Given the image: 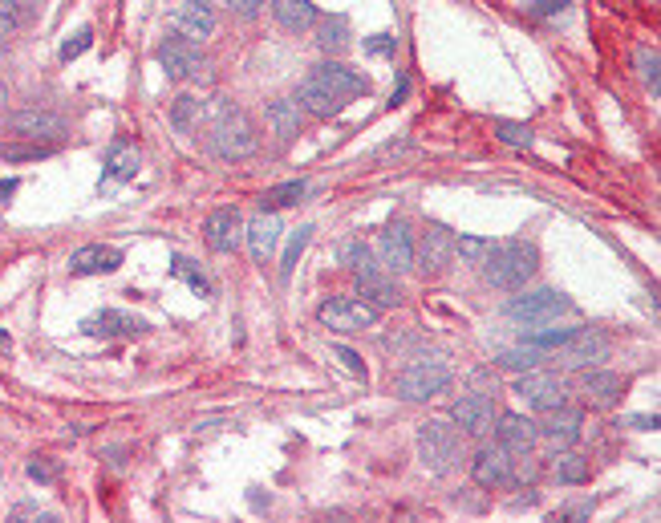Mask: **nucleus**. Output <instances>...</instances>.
Instances as JSON below:
<instances>
[{
  "label": "nucleus",
  "mask_w": 661,
  "mask_h": 523,
  "mask_svg": "<svg viewBox=\"0 0 661 523\" xmlns=\"http://www.w3.org/2000/svg\"><path fill=\"white\" fill-rule=\"evenodd\" d=\"M256 146H260L256 122L240 106H232L228 98H215V106H211V151L224 163H240V159L256 155Z\"/></svg>",
  "instance_id": "nucleus-1"
},
{
  "label": "nucleus",
  "mask_w": 661,
  "mask_h": 523,
  "mask_svg": "<svg viewBox=\"0 0 661 523\" xmlns=\"http://www.w3.org/2000/svg\"><path fill=\"white\" fill-rule=\"evenodd\" d=\"M540 268V252L532 240H503V244H491L487 260H483V276L487 284L503 288V292H520Z\"/></svg>",
  "instance_id": "nucleus-2"
},
{
  "label": "nucleus",
  "mask_w": 661,
  "mask_h": 523,
  "mask_svg": "<svg viewBox=\"0 0 661 523\" xmlns=\"http://www.w3.org/2000/svg\"><path fill=\"white\" fill-rule=\"evenodd\" d=\"M418 459H422V467L434 471V475L455 471L459 459H463V430L451 426V422H443V418L422 422V426H418Z\"/></svg>",
  "instance_id": "nucleus-3"
},
{
  "label": "nucleus",
  "mask_w": 661,
  "mask_h": 523,
  "mask_svg": "<svg viewBox=\"0 0 661 523\" xmlns=\"http://www.w3.org/2000/svg\"><path fill=\"white\" fill-rule=\"evenodd\" d=\"M564 313H572V301L556 288H536V292H524V296H511V301L503 305V317L516 321V325H548Z\"/></svg>",
  "instance_id": "nucleus-4"
},
{
  "label": "nucleus",
  "mask_w": 661,
  "mask_h": 523,
  "mask_svg": "<svg viewBox=\"0 0 661 523\" xmlns=\"http://www.w3.org/2000/svg\"><path fill=\"white\" fill-rule=\"evenodd\" d=\"M447 386H451V369L438 365V361H414L398 373V382H394L402 402H430L438 394H447Z\"/></svg>",
  "instance_id": "nucleus-5"
},
{
  "label": "nucleus",
  "mask_w": 661,
  "mask_h": 523,
  "mask_svg": "<svg viewBox=\"0 0 661 523\" xmlns=\"http://www.w3.org/2000/svg\"><path fill=\"white\" fill-rule=\"evenodd\" d=\"M317 321L333 333H361L378 325V309L365 296H333V301L317 309Z\"/></svg>",
  "instance_id": "nucleus-6"
},
{
  "label": "nucleus",
  "mask_w": 661,
  "mask_h": 523,
  "mask_svg": "<svg viewBox=\"0 0 661 523\" xmlns=\"http://www.w3.org/2000/svg\"><path fill=\"white\" fill-rule=\"evenodd\" d=\"M511 390H516V394H520L532 410H540V414H552V410L568 406V386H564V378H556V373H536V369H528V373H520Z\"/></svg>",
  "instance_id": "nucleus-7"
},
{
  "label": "nucleus",
  "mask_w": 661,
  "mask_h": 523,
  "mask_svg": "<svg viewBox=\"0 0 661 523\" xmlns=\"http://www.w3.org/2000/svg\"><path fill=\"white\" fill-rule=\"evenodd\" d=\"M155 57H159L163 73H167V78H175V82H191V78H203V73H207L203 49L195 41H187V37H167Z\"/></svg>",
  "instance_id": "nucleus-8"
},
{
  "label": "nucleus",
  "mask_w": 661,
  "mask_h": 523,
  "mask_svg": "<svg viewBox=\"0 0 661 523\" xmlns=\"http://www.w3.org/2000/svg\"><path fill=\"white\" fill-rule=\"evenodd\" d=\"M609 353H613V345H609V337H605L601 329H576V333L556 349V361L568 365V369H589V365L609 361Z\"/></svg>",
  "instance_id": "nucleus-9"
},
{
  "label": "nucleus",
  "mask_w": 661,
  "mask_h": 523,
  "mask_svg": "<svg viewBox=\"0 0 661 523\" xmlns=\"http://www.w3.org/2000/svg\"><path fill=\"white\" fill-rule=\"evenodd\" d=\"M5 130L13 138H29V142H61L69 126L61 114H49V110H17L5 118Z\"/></svg>",
  "instance_id": "nucleus-10"
},
{
  "label": "nucleus",
  "mask_w": 661,
  "mask_h": 523,
  "mask_svg": "<svg viewBox=\"0 0 661 523\" xmlns=\"http://www.w3.org/2000/svg\"><path fill=\"white\" fill-rule=\"evenodd\" d=\"M203 240L211 252L219 256H232L244 240V215L236 207H215L207 219H203Z\"/></svg>",
  "instance_id": "nucleus-11"
},
{
  "label": "nucleus",
  "mask_w": 661,
  "mask_h": 523,
  "mask_svg": "<svg viewBox=\"0 0 661 523\" xmlns=\"http://www.w3.org/2000/svg\"><path fill=\"white\" fill-rule=\"evenodd\" d=\"M451 260H455V232L443 228V223H430V228L422 232V240H418V248H414V264L426 276H438Z\"/></svg>",
  "instance_id": "nucleus-12"
},
{
  "label": "nucleus",
  "mask_w": 661,
  "mask_h": 523,
  "mask_svg": "<svg viewBox=\"0 0 661 523\" xmlns=\"http://www.w3.org/2000/svg\"><path fill=\"white\" fill-rule=\"evenodd\" d=\"M167 25L175 29V37H187V41H207L211 33H215V9L207 5V0H179V5L171 9V17H167Z\"/></svg>",
  "instance_id": "nucleus-13"
},
{
  "label": "nucleus",
  "mask_w": 661,
  "mask_h": 523,
  "mask_svg": "<svg viewBox=\"0 0 661 523\" xmlns=\"http://www.w3.org/2000/svg\"><path fill=\"white\" fill-rule=\"evenodd\" d=\"M495 402L487 398V394H463V398H455L451 402V422L463 430V434H471V438H483V434H491L495 430Z\"/></svg>",
  "instance_id": "nucleus-14"
},
{
  "label": "nucleus",
  "mask_w": 661,
  "mask_h": 523,
  "mask_svg": "<svg viewBox=\"0 0 661 523\" xmlns=\"http://www.w3.org/2000/svg\"><path fill=\"white\" fill-rule=\"evenodd\" d=\"M309 78L317 82V86H325L333 98H341V102H349V98H365V94H370V82H365L361 78V73L357 69H349V65H341V61H321L313 73H309Z\"/></svg>",
  "instance_id": "nucleus-15"
},
{
  "label": "nucleus",
  "mask_w": 661,
  "mask_h": 523,
  "mask_svg": "<svg viewBox=\"0 0 661 523\" xmlns=\"http://www.w3.org/2000/svg\"><path fill=\"white\" fill-rule=\"evenodd\" d=\"M378 256H382V264H386L394 276H402V272L414 268V236H410V228H406L402 219H394V223H386V228H382V236H378Z\"/></svg>",
  "instance_id": "nucleus-16"
},
{
  "label": "nucleus",
  "mask_w": 661,
  "mask_h": 523,
  "mask_svg": "<svg viewBox=\"0 0 661 523\" xmlns=\"http://www.w3.org/2000/svg\"><path fill=\"white\" fill-rule=\"evenodd\" d=\"M280 236H284L280 215H272V211H264V207H260V215H252V219L244 223V240H248V252H252L256 264H268V260H272Z\"/></svg>",
  "instance_id": "nucleus-17"
},
{
  "label": "nucleus",
  "mask_w": 661,
  "mask_h": 523,
  "mask_svg": "<svg viewBox=\"0 0 661 523\" xmlns=\"http://www.w3.org/2000/svg\"><path fill=\"white\" fill-rule=\"evenodd\" d=\"M495 434H499V446L507 455H532V446L540 442V422H532L524 414H499Z\"/></svg>",
  "instance_id": "nucleus-18"
},
{
  "label": "nucleus",
  "mask_w": 661,
  "mask_h": 523,
  "mask_svg": "<svg viewBox=\"0 0 661 523\" xmlns=\"http://www.w3.org/2000/svg\"><path fill=\"white\" fill-rule=\"evenodd\" d=\"M580 422H584V414H580L576 406H560V410H552V418L540 426V438L552 446V455L572 451V446L580 442Z\"/></svg>",
  "instance_id": "nucleus-19"
},
{
  "label": "nucleus",
  "mask_w": 661,
  "mask_h": 523,
  "mask_svg": "<svg viewBox=\"0 0 661 523\" xmlns=\"http://www.w3.org/2000/svg\"><path fill=\"white\" fill-rule=\"evenodd\" d=\"M471 479L479 487H507L511 483V459L507 451L495 442V446H479L475 459H471Z\"/></svg>",
  "instance_id": "nucleus-20"
},
{
  "label": "nucleus",
  "mask_w": 661,
  "mask_h": 523,
  "mask_svg": "<svg viewBox=\"0 0 661 523\" xmlns=\"http://www.w3.org/2000/svg\"><path fill=\"white\" fill-rule=\"evenodd\" d=\"M82 333H90V337H138V333H146V321L134 313H122V309H102V313L82 321Z\"/></svg>",
  "instance_id": "nucleus-21"
},
{
  "label": "nucleus",
  "mask_w": 661,
  "mask_h": 523,
  "mask_svg": "<svg viewBox=\"0 0 661 523\" xmlns=\"http://www.w3.org/2000/svg\"><path fill=\"white\" fill-rule=\"evenodd\" d=\"M580 390H584V398H589L593 406L609 410V406L621 402V394H625V378H621V373H613V369H584Z\"/></svg>",
  "instance_id": "nucleus-22"
},
{
  "label": "nucleus",
  "mask_w": 661,
  "mask_h": 523,
  "mask_svg": "<svg viewBox=\"0 0 661 523\" xmlns=\"http://www.w3.org/2000/svg\"><path fill=\"white\" fill-rule=\"evenodd\" d=\"M118 268H122V252L106 248V244H86L69 256L73 276H102V272H118Z\"/></svg>",
  "instance_id": "nucleus-23"
},
{
  "label": "nucleus",
  "mask_w": 661,
  "mask_h": 523,
  "mask_svg": "<svg viewBox=\"0 0 661 523\" xmlns=\"http://www.w3.org/2000/svg\"><path fill=\"white\" fill-rule=\"evenodd\" d=\"M268 9L280 29L288 33H309L317 25V5L313 0H268Z\"/></svg>",
  "instance_id": "nucleus-24"
},
{
  "label": "nucleus",
  "mask_w": 661,
  "mask_h": 523,
  "mask_svg": "<svg viewBox=\"0 0 661 523\" xmlns=\"http://www.w3.org/2000/svg\"><path fill=\"white\" fill-rule=\"evenodd\" d=\"M357 288H361V296H370L374 309L402 305V288H398L386 272H361V276H357Z\"/></svg>",
  "instance_id": "nucleus-25"
},
{
  "label": "nucleus",
  "mask_w": 661,
  "mask_h": 523,
  "mask_svg": "<svg viewBox=\"0 0 661 523\" xmlns=\"http://www.w3.org/2000/svg\"><path fill=\"white\" fill-rule=\"evenodd\" d=\"M297 106L301 110H309V114H317V118H337L341 110H345V102L341 98H333L325 86H317L313 78H305L301 82V90H297Z\"/></svg>",
  "instance_id": "nucleus-26"
},
{
  "label": "nucleus",
  "mask_w": 661,
  "mask_h": 523,
  "mask_svg": "<svg viewBox=\"0 0 661 523\" xmlns=\"http://www.w3.org/2000/svg\"><path fill=\"white\" fill-rule=\"evenodd\" d=\"M264 118H268V126H272L280 138H297V134H301V126H305L297 98H276V102H268Z\"/></svg>",
  "instance_id": "nucleus-27"
},
{
  "label": "nucleus",
  "mask_w": 661,
  "mask_h": 523,
  "mask_svg": "<svg viewBox=\"0 0 661 523\" xmlns=\"http://www.w3.org/2000/svg\"><path fill=\"white\" fill-rule=\"evenodd\" d=\"M138 171V146L130 142H114L106 151V183H126Z\"/></svg>",
  "instance_id": "nucleus-28"
},
{
  "label": "nucleus",
  "mask_w": 661,
  "mask_h": 523,
  "mask_svg": "<svg viewBox=\"0 0 661 523\" xmlns=\"http://www.w3.org/2000/svg\"><path fill=\"white\" fill-rule=\"evenodd\" d=\"M199 122H203V102H199L195 94H179V98L171 102V126H175L179 134H195Z\"/></svg>",
  "instance_id": "nucleus-29"
},
{
  "label": "nucleus",
  "mask_w": 661,
  "mask_h": 523,
  "mask_svg": "<svg viewBox=\"0 0 661 523\" xmlns=\"http://www.w3.org/2000/svg\"><path fill=\"white\" fill-rule=\"evenodd\" d=\"M552 475H556V483H564V487H576V483H589L593 467H589V459H580V455H572V451H560V455H556V467H552Z\"/></svg>",
  "instance_id": "nucleus-30"
},
{
  "label": "nucleus",
  "mask_w": 661,
  "mask_h": 523,
  "mask_svg": "<svg viewBox=\"0 0 661 523\" xmlns=\"http://www.w3.org/2000/svg\"><path fill=\"white\" fill-rule=\"evenodd\" d=\"M540 361H544V353H540V349H532V345L503 349V353L495 357V365H499V369H511V373H528V369H536Z\"/></svg>",
  "instance_id": "nucleus-31"
},
{
  "label": "nucleus",
  "mask_w": 661,
  "mask_h": 523,
  "mask_svg": "<svg viewBox=\"0 0 661 523\" xmlns=\"http://www.w3.org/2000/svg\"><path fill=\"white\" fill-rule=\"evenodd\" d=\"M305 191H309L305 179H292V183L268 187V191L260 195V207H292V203H301V199H305Z\"/></svg>",
  "instance_id": "nucleus-32"
},
{
  "label": "nucleus",
  "mask_w": 661,
  "mask_h": 523,
  "mask_svg": "<svg viewBox=\"0 0 661 523\" xmlns=\"http://www.w3.org/2000/svg\"><path fill=\"white\" fill-rule=\"evenodd\" d=\"M317 45H321L329 57H333V53H345V49H349V21H345V17H329V21L321 25Z\"/></svg>",
  "instance_id": "nucleus-33"
},
{
  "label": "nucleus",
  "mask_w": 661,
  "mask_h": 523,
  "mask_svg": "<svg viewBox=\"0 0 661 523\" xmlns=\"http://www.w3.org/2000/svg\"><path fill=\"white\" fill-rule=\"evenodd\" d=\"M309 240H313V228H309V223H305V228L292 232V240H288V248H284V260H280V280H288V276H292V268H297V260L305 256Z\"/></svg>",
  "instance_id": "nucleus-34"
},
{
  "label": "nucleus",
  "mask_w": 661,
  "mask_h": 523,
  "mask_svg": "<svg viewBox=\"0 0 661 523\" xmlns=\"http://www.w3.org/2000/svg\"><path fill=\"white\" fill-rule=\"evenodd\" d=\"M637 73H641V82H645V90H653V98L661 94V57H657V49H637Z\"/></svg>",
  "instance_id": "nucleus-35"
},
{
  "label": "nucleus",
  "mask_w": 661,
  "mask_h": 523,
  "mask_svg": "<svg viewBox=\"0 0 661 523\" xmlns=\"http://www.w3.org/2000/svg\"><path fill=\"white\" fill-rule=\"evenodd\" d=\"M341 264L349 268V272H378V264H374V252L365 248V244H357V240H349V244H341Z\"/></svg>",
  "instance_id": "nucleus-36"
},
{
  "label": "nucleus",
  "mask_w": 661,
  "mask_h": 523,
  "mask_svg": "<svg viewBox=\"0 0 661 523\" xmlns=\"http://www.w3.org/2000/svg\"><path fill=\"white\" fill-rule=\"evenodd\" d=\"M171 272H175L179 280H187V284H191V292H199V296H211V280H207V276H203V272H199V268H195L187 256H175V260H171Z\"/></svg>",
  "instance_id": "nucleus-37"
},
{
  "label": "nucleus",
  "mask_w": 661,
  "mask_h": 523,
  "mask_svg": "<svg viewBox=\"0 0 661 523\" xmlns=\"http://www.w3.org/2000/svg\"><path fill=\"white\" fill-rule=\"evenodd\" d=\"M572 333H576V329H528V333H524V345H532V349L548 353V349H560Z\"/></svg>",
  "instance_id": "nucleus-38"
},
{
  "label": "nucleus",
  "mask_w": 661,
  "mask_h": 523,
  "mask_svg": "<svg viewBox=\"0 0 661 523\" xmlns=\"http://www.w3.org/2000/svg\"><path fill=\"white\" fill-rule=\"evenodd\" d=\"M487 252H491L487 236H455V256H463L467 264H483Z\"/></svg>",
  "instance_id": "nucleus-39"
},
{
  "label": "nucleus",
  "mask_w": 661,
  "mask_h": 523,
  "mask_svg": "<svg viewBox=\"0 0 661 523\" xmlns=\"http://www.w3.org/2000/svg\"><path fill=\"white\" fill-rule=\"evenodd\" d=\"M53 155V142H33V146H5V159L9 163H33V159H49Z\"/></svg>",
  "instance_id": "nucleus-40"
},
{
  "label": "nucleus",
  "mask_w": 661,
  "mask_h": 523,
  "mask_svg": "<svg viewBox=\"0 0 661 523\" xmlns=\"http://www.w3.org/2000/svg\"><path fill=\"white\" fill-rule=\"evenodd\" d=\"M495 134H499V142H507V146H532V126H520V122H499L495 126Z\"/></svg>",
  "instance_id": "nucleus-41"
},
{
  "label": "nucleus",
  "mask_w": 661,
  "mask_h": 523,
  "mask_svg": "<svg viewBox=\"0 0 661 523\" xmlns=\"http://www.w3.org/2000/svg\"><path fill=\"white\" fill-rule=\"evenodd\" d=\"M90 45H94V29H78V33H73V37L61 45V53H57V57H61V61H78Z\"/></svg>",
  "instance_id": "nucleus-42"
},
{
  "label": "nucleus",
  "mask_w": 661,
  "mask_h": 523,
  "mask_svg": "<svg viewBox=\"0 0 661 523\" xmlns=\"http://www.w3.org/2000/svg\"><path fill=\"white\" fill-rule=\"evenodd\" d=\"M21 5L17 0H0V37H9V33H17L21 29Z\"/></svg>",
  "instance_id": "nucleus-43"
},
{
  "label": "nucleus",
  "mask_w": 661,
  "mask_h": 523,
  "mask_svg": "<svg viewBox=\"0 0 661 523\" xmlns=\"http://www.w3.org/2000/svg\"><path fill=\"white\" fill-rule=\"evenodd\" d=\"M333 357L349 369V373H357V378H365V365H361V357L353 353V349H345V345H333Z\"/></svg>",
  "instance_id": "nucleus-44"
},
{
  "label": "nucleus",
  "mask_w": 661,
  "mask_h": 523,
  "mask_svg": "<svg viewBox=\"0 0 661 523\" xmlns=\"http://www.w3.org/2000/svg\"><path fill=\"white\" fill-rule=\"evenodd\" d=\"M228 9H232L236 17H244V21H252V17H260L264 0H228Z\"/></svg>",
  "instance_id": "nucleus-45"
},
{
  "label": "nucleus",
  "mask_w": 661,
  "mask_h": 523,
  "mask_svg": "<svg viewBox=\"0 0 661 523\" xmlns=\"http://www.w3.org/2000/svg\"><path fill=\"white\" fill-rule=\"evenodd\" d=\"M29 479H33V483H53V479H57V467L45 463V459H33V463H29Z\"/></svg>",
  "instance_id": "nucleus-46"
},
{
  "label": "nucleus",
  "mask_w": 661,
  "mask_h": 523,
  "mask_svg": "<svg viewBox=\"0 0 661 523\" xmlns=\"http://www.w3.org/2000/svg\"><path fill=\"white\" fill-rule=\"evenodd\" d=\"M568 13V0H536L532 5V17H560Z\"/></svg>",
  "instance_id": "nucleus-47"
},
{
  "label": "nucleus",
  "mask_w": 661,
  "mask_h": 523,
  "mask_svg": "<svg viewBox=\"0 0 661 523\" xmlns=\"http://www.w3.org/2000/svg\"><path fill=\"white\" fill-rule=\"evenodd\" d=\"M398 49V41L390 37V33H378V37H370L365 41V53H374V57H382V53H394Z\"/></svg>",
  "instance_id": "nucleus-48"
},
{
  "label": "nucleus",
  "mask_w": 661,
  "mask_h": 523,
  "mask_svg": "<svg viewBox=\"0 0 661 523\" xmlns=\"http://www.w3.org/2000/svg\"><path fill=\"white\" fill-rule=\"evenodd\" d=\"M17 187H21V183H17V179H9V183H0V203H9V195H13V191H17Z\"/></svg>",
  "instance_id": "nucleus-49"
},
{
  "label": "nucleus",
  "mask_w": 661,
  "mask_h": 523,
  "mask_svg": "<svg viewBox=\"0 0 661 523\" xmlns=\"http://www.w3.org/2000/svg\"><path fill=\"white\" fill-rule=\"evenodd\" d=\"M5 102H9V86H5V78H0V110H5Z\"/></svg>",
  "instance_id": "nucleus-50"
},
{
  "label": "nucleus",
  "mask_w": 661,
  "mask_h": 523,
  "mask_svg": "<svg viewBox=\"0 0 661 523\" xmlns=\"http://www.w3.org/2000/svg\"><path fill=\"white\" fill-rule=\"evenodd\" d=\"M0 349H5V353L13 349V341H9V333H0Z\"/></svg>",
  "instance_id": "nucleus-51"
},
{
  "label": "nucleus",
  "mask_w": 661,
  "mask_h": 523,
  "mask_svg": "<svg viewBox=\"0 0 661 523\" xmlns=\"http://www.w3.org/2000/svg\"><path fill=\"white\" fill-rule=\"evenodd\" d=\"M0 57H5V41H0Z\"/></svg>",
  "instance_id": "nucleus-52"
}]
</instances>
